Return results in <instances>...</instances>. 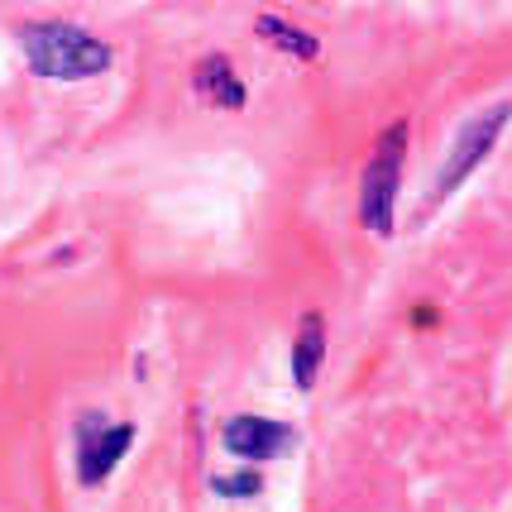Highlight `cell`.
Segmentation results:
<instances>
[{
    "label": "cell",
    "instance_id": "6da1fadb",
    "mask_svg": "<svg viewBox=\"0 0 512 512\" xmlns=\"http://www.w3.org/2000/svg\"><path fill=\"white\" fill-rule=\"evenodd\" d=\"M24 58L39 77H58V82H82L111 67V48L96 44L91 34H82L77 24H24L20 29Z\"/></svg>",
    "mask_w": 512,
    "mask_h": 512
},
{
    "label": "cell",
    "instance_id": "7a4b0ae2",
    "mask_svg": "<svg viewBox=\"0 0 512 512\" xmlns=\"http://www.w3.org/2000/svg\"><path fill=\"white\" fill-rule=\"evenodd\" d=\"M402 149H407V125L383 130V139L374 144V158L364 168V182H359V221L369 225L374 235L393 230V201H398V182H402Z\"/></svg>",
    "mask_w": 512,
    "mask_h": 512
},
{
    "label": "cell",
    "instance_id": "3957f363",
    "mask_svg": "<svg viewBox=\"0 0 512 512\" xmlns=\"http://www.w3.org/2000/svg\"><path fill=\"white\" fill-rule=\"evenodd\" d=\"M512 120V106H493V111H484L479 120H469L465 130H460V139H455V149H450L446 168L436 173V192H431V206L436 201H446L460 182L484 163V158L493 154V144H498V134H503V125Z\"/></svg>",
    "mask_w": 512,
    "mask_h": 512
},
{
    "label": "cell",
    "instance_id": "277c9868",
    "mask_svg": "<svg viewBox=\"0 0 512 512\" xmlns=\"http://www.w3.org/2000/svg\"><path fill=\"white\" fill-rule=\"evenodd\" d=\"M134 441V426L130 422H115L106 426L101 417H87L82 422V455H77V479L82 484H101L115 465H120V455L130 450Z\"/></svg>",
    "mask_w": 512,
    "mask_h": 512
},
{
    "label": "cell",
    "instance_id": "5b68a950",
    "mask_svg": "<svg viewBox=\"0 0 512 512\" xmlns=\"http://www.w3.org/2000/svg\"><path fill=\"white\" fill-rule=\"evenodd\" d=\"M221 446L240 460H273L292 446V431L283 422H268V417H230L221 431Z\"/></svg>",
    "mask_w": 512,
    "mask_h": 512
},
{
    "label": "cell",
    "instance_id": "8992f818",
    "mask_svg": "<svg viewBox=\"0 0 512 512\" xmlns=\"http://www.w3.org/2000/svg\"><path fill=\"white\" fill-rule=\"evenodd\" d=\"M321 355H326V321L316 312H307L302 326H297V345H292V379H297V388H312L316 383Z\"/></svg>",
    "mask_w": 512,
    "mask_h": 512
},
{
    "label": "cell",
    "instance_id": "52a82bcc",
    "mask_svg": "<svg viewBox=\"0 0 512 512\" xmlns=\"http://www.w3.org/2000/svg\"><path fill=\"white\" fill-rule=\"evenodd\" d=\"M197 91H201V96H211V101H221L225 111H240V106H245V87H240V77H235L230 58H221V53L201 58V67H197Z\"/></svg>",
    "mask_w": 512,
    "mask_h": 512
},
{
    "label": "cell",
    "instance_id": "ba28073f",
    "mask_svg": "<svg viewBox=\"0 0 512 512\" xmlns=\"http://www.w3.org/2000/svg\"><path fill=\"white\" fill-rule=\"evenodd\" d=\"M259 34H264L273 48H283V53H297V58H316V39H312V34H302V29H292V24L273 20V15H264V20H259Z\"/></svg>",
    "mask_w": 512,
    "mask_h": 512
},
{
    "label": "cell",
    "instance_id": "9c48e42d",
    "mask_svg": "<svg viewBox=\"0 0 512 512\" xmlns=\"http://www.w3.org/2000/svg\"><path fill=\"white\" fill-rule=\"evenodd\" d=\"M211 489L225 493V498H254L259 493V474L254 469H240V474H216Z\"/></svg>",
    "mask_w": 512,
    "mask_h": 512
}]
</instances>
